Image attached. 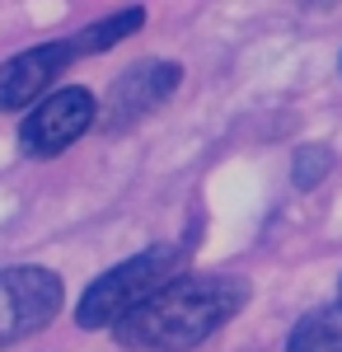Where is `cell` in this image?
<instances>
[{
  "label": "cell",
  "mask_w": 342,
  "mask_h": 352,
  "mask_svg": "<svg viewBox=\"0 0 342 352\" xmlns=\"http://www.w3.org/2000/svg\"><path fill=\"white\" fill-rule=\"evenodd\" d=\"M187 258H192V240H179V244H150V249H141L136 258L108 268L104 277H94L89 292L80 296L76 324L80 329H113L122 315H132L136 305H146L159 287H169L174 277H183Z\"/></svg>",
  "instance_id": "cell-2"
},
{
  "label": "cell",
  "mask_w": 342,
  "mask_h": 352,
  "mask_svg": "<svg viewBox=\"0 0 342 352\" xmlns=\"http://www.w3.org/2000/svg\"><path fill=\"white\" fill-rule=\"evenodd\" d=\"M94 113H99V104L89 89H80V85L56 89L47 99H38L33 113L19 122V151L33 160H52L94 127Z\"/></svg>",
  "instance_id": "cell-4"
},
{
  "label": "cell",
  "mask_w": 342,
  "mask_h": 352,
  "mask_svg": "<svg viewBox=\"0 0 342 352\" xmlns=\"http://www.w3.org/2000/svg\"><path fill=\"white\" fill-rule=\"evenodd\" d=\"M141 24H146V10H141V5H127V10H117V14L99 19V24L80 28L71 43H76L80 56H99V52H108V47H117L122 38H132Z\"/></svg>",
  "instance_id": "cell-8"
},
{
  "label": "cell",
  "mask_w": 342,
  "mask_h": 352,
  "mask_svg": "<svg viewBox=\"0 0 342 352\" xmlns=\"http://www.w3.org/2000/svg\"><path fill=\"white\" fill-rule=\"evenodd\" d=\"M76 56L80 52H76L71 38H61V43H38V47H28V52H14L0 66V113L38 104V99L61 80V71H66Z\"/></svg>",
  "instance_id": "cell-6"
},
{
  "label": "cell",
  "mask_w": 342,
  "mask_h": 352,
  "mask_svg": "<svg viewBox=\"0 0 342 352\" xmlns=\"http://www.w3.org/2000/svg\"><path fill=\"white\" fill-rule=\"evenodd\" d=\"M66 287L52 268L38 263H14L0 268V348L24 343L38 329H47L61 315Z\"/></svg>",
  "instance_id": "cell-3"
},
{
  "label": "cell",
  "mask_w": 342,
  "mask_h": 352,
  "mask_svg": "<svg viewBox=\"0 0 342 352\" xmlns=\"http://www.w3.org/2000/svg\"><path fill=\"white\" fill-rule=\"evenodd\" d=\"M249 305V282L230 272H183L113 324L127 352H192Z\"/></svg>",
  "instance_id": "cell-1"
},
{
  "label": "cell",
  "mask_w": 342,
  "mask_h": 352,
  "mask_svg": "<svg viewBox=\"0 0 342 352\" xmlns=\"http://www.w3.org/2000/svg\"><path fill=\"white\" fill-rule=\"evenodd\" d=\"M286 352H342V300L310 310L300 324L290 329Z\"/></svg>",
  "instance_id": "cell-7"
},
{
  "label": "cell",
  "mask_w": 342,
  "mask_h": 352,
  "mask_svg": "<svg viewBox=\"0 0 342 352\" xmlns=\"http://www.w3.org/2000/svg\"><path fill=\"white\" fill-rule=\"evenodd\" d=\"M328 164H333L328 146H305V151L295 155V184H300V188H315L319 179L328 174Z\"/></svg>",
  "instance_id": "cell-9"
},
{
  "label": "cell",
  "mask_w": 342,
  "mask_h": 352,
  "mask_svg": "<svg viewBox=\"0 0 342 352\" xmlns=\"http://www.w3.org/2000/svg\"><path fill=\"white\" fill-rule=\"evenodd\" d=\"M179 80H183L179 61H136L132 71H122L108 85V99L94 118L104 122V132H132L141 118H150L174 99Z\"/></svg>",
  "instance_id": "cell-5"
}]
</instances>
